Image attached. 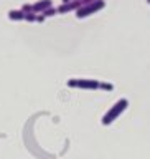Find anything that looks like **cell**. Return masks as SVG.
I'll list each match as a JSON object with an SVG mask.
<instances>
[{"instance_id":"obj_1","label":"cell","mask_w":150,"mask_h":159,"mask_svg":"<svg viewBox=\"0 0 150 159\" xmlns=\"http://www.w3.org/2000/svg\"><path fill=\"white\" fill-rule=\"evenodd\" d=\"M127 106H129V101H127L126 98H121L119 101L114 103L112 106H111V109H109V111L102 116L101 123L104 124V126H109V124H112V123L116 121V119L127 109Z\"/></svg>"},{"instance_id":"obj_2","label":"cell","mask_w":150,"mask_h":159,"mask_svg":"<svg viewBox=\"0 0 150 159\" xmlns=\"http://www.w3.org/2000/svg\"><path fill=\"white\" fill-rule=\"evenodd\" d=\"M104 7H106V2H104V0H92V2H89L88 5H84V7H81L78 10L76 17L78 18H86V17H89V15L99 12V10L104 8Z\"/></svg>"},{"instance_id":"obj_3","label":"cell","mask_w":150,"mask_h":159,"mask_svg":"<svg viewBox=\"0 0 150 159\" xmlns=\"http://www.w3.org/2000/svg\"><path fill=\"white\" fill-rule=\"evenodd\" d=\"M68 86L79 89H99V81L91 78H73L68 80Z\"/></svg>"},{"instance_id":"obj_4","label":"cell","mask_w":150,"mask_h":159,"mask_svg":"<svg viewBox=\"0 0 150 159\" xmlns=\"http://www.w3.org/2000/svg\"><path fill=\"white\" fill-rule=\"evenodd\" d=\"M51 8V0H38L36 3H33V12L35 13H43L45 10Z\"/></svg>"},{"instance_id":"obj_5","label":"cell","mask_w":150,"mask_h":159,"mask_svg":"<svg viewBox=\"0 0 150 159\" xmlns=\"http://www.w3.org/2000/svg\"><path fill=\"white\" fill-rule=\"evenodd\" d=\"M8 18L15 20V22H18V20H25V13L22 12V10H10V12H8Z\"/></svg>"},{"instance_id":"obj_6","label":"cell","mask_w":150,"mask_h":159,"mask_svg":"<svg viewBox=\"0 0 150 159\" xmlns=\"http://www.w3.org/2000/svg\"><path fill=\"white\" fill-rule=\"evenodd\" d=\"M99 89H102V91H112V89H114V86H112V84L111 83H99Z\"/></svg>"},{"instance_id":"obj_7","label":"cell","mask_w":150,"mask_h":159,"mask_svg":"<svg viewBox=\"0 0 150 159\" xmlns=\"http://www.w3.org/2000/svg\"><path fill=\"white\" fill-rule=\"evenodd\" d=\"M36 18H38V13H35V12L25 13V20H27V22H36Z\"/></svg>"},{"instance_id":"obj_8","label":"cell","mask_w":150,"mask_h":159,"mask_svg":"<svg viewBox=\"0 0 150 159\" xmlns=\"http://www.w3.org/2000/svg\"><path fill=\"white\" fill-rule=\"evenodd\" d=\"M58 13V8H48V10H45V12H43V15H45V18H46V17H53V15H56Z\"/></svg>"},{"instance_id":"obj_9","label":"cell","mask_w":150,"mask_h":159,"mask_svg":"<svg viewBox=\"0 0 150 159\" xmlns=\"http://www.w3.org/2000/svg\"><path fill=\"white\" fill-rule=\"evenodd\" d=\"M20 10H22L23 13H32V12H33V5H30V3H25V5H23V7L20 8Z\"/></svg>"},{"instance_id":"obj_10","label":"cell","mask_w":150,"mask_h":159,"mask_svg":"<svg viewBox=\"0 0 150 159\" xmlns=\"http://www.w3.org/2000/svg\"><path fill=\"white\" fill-rule=\"evenodd\" d=\"M36 22H45V15H38Z\"/></svg>"},{"instance_id":"obj_11","label":"cell","mask_w":150,"mask_h":159,"mask_svg":"<svg viewBox=\"0 0 150 159\" xmlns=\"http://www.w3.org/2000/svg\"><path fill=\"white\" fill-rule=\"evenodd\" d=\"M68 2H71V0H63V3H68Z\"/></svg>"},{"instance_id":"obj_12","label":"cell","mask_w":150,"mask_h":159,"mask_svg":"<svg viewBox=\"0 0 150 159\" xmlns=\"http://www.w3.org/2000/svg\"><path fill=\"white\" fill-rule=\"evenodd\" d=\"M147 3H150V0H147Z\"/></svg>"}]
</instances>
